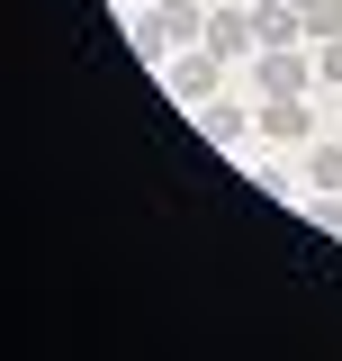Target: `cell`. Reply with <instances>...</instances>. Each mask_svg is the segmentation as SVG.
<instances>
[{
	"instance_id": "cell-7",
	"label": "cell",
	"mask_w": 342,
	"mask_h": 361,
	"mask_svg": "<svg viewBox=\"0 0 342 361\" xmlns=\"http://www.w3.org/2000/svg\"><path fill=\"white\" fill-rule=\"evenodd\" d=\"M306 180L315 190H342V135H315L306 145Z\"/></svg>"
},
{
	"instance_id": "cell-12",
	"label": "cell",
	"mask_w": 342,
	"mask_h": 361,
	"mask_svg": "<svg viewBox=\"0 0 342 361\" xmlns=\"http://www.w3.org/2000/svg\"><path fill=\"white\" fill-rule=\"evenodd\" d=\"M135 9H144V0H135Z\"/></svg>"
},
{
	"instance_id": "cell-6",
	"label": "cell",
	"mask_w": 342,
	"mask_h": 361,
	"mask_svg": "<svg viewBox=\"0 0 342 361\" xmlns=\"http://www.w3.org/2000/svg\"><path fill=\"white\" fill-rule=\"evenodd\" d=\"M261 135H279V145H315V99H261Z\"/></svg>"
},
{
	"instance_id": "cell-10",
	"label": "cell",
	"mask_w": 342,
	"mask_h": 361,
	"mask_svg": "<svg viewBox=\"0 0 342 361\" xmlns=\"http://www.w3.org/2000/svg\"><path fill=\"white\" fill-rule=\"evenodd\" d=\"M253 9H270V0H253Z\"/></svg>"
},
{
	"instance_id": "cell-8",
	"label": "cell",
	"mask_w": 342,
	"mask_h": 361,
	"mask_svg": "<svg viewBox=\"0 0 342 361\" xmlns=\"http://www.w3.org/2000/svg\"><path fill=\"white\" fill-rule=\"evenodd\" d=\"M324 37H342V0H315L306 9V45H324Z\"/></svg>"
},
{
	"instance_id": "cell-5",
	"label": "cell",
	"mask_w": 342,
	"mask_h": 361,
	"mask_svg": "<svg viewBox=\"0 0 342 361\" xmlns=\"http://www.w3.org/2000/svg\"><path fill=\"white\" fill-rule=\"evenodd\" d=\"M198 127H208V145H216V154H243V135L261 127V109H234V99L216 90V99H198Z\"/></svg>"
},
{
	"instance_id": "cell-3",
	"label": "cell",
	"mask_w": 342,
	"mask_h": 361,
	"mask_svg": "<svg viewBox=\"0 0 342 361\" xmlns=\"http://www.w3.org/2000/svg\"><path fill=\"white\" fill-rule=\"evenodd\" d=\"M208 45L225 54V63H253V54H261V18H253V0H234V9H208Z\"/></svg>"
},
{
	"instance_id": "cell-2",
	"label": "cell",
	"mask_w": 342,
	"mask_h": 361,
	"mask_svg": "<svg viewBox=\"0 0 342 361\" xmlns=\"http://www.w3.org/2000/svg\"><path fill=\"white\" fill-rule=\"evenodd\" d=\"M163 82L198 109V99H216V90H225V54H216V45H189V54H171V63H163Z\"/></svg>"
},
{
	"instance_id": "cell-9",
	"label": "cell",
	"mask_w": 342,
	"mask_h": 361,
	"mask_svg": "<svg viewBox=\"0 0 342 361\" xmlns=\"http://www.w3.org/2000/svg\"><path fill=\"white\" fill-rule=\"evenodd\" d=\"M315 82H334V90H342V37H324V45H315Z\"/></svg>"
},
{
	"instance_id": "cell-1",
	"label": "cell",
	"mask_w": 342,
	"mask_h": 361,
	"mask_svg": "<svg viewBox=\"0 0 342 361\" xmlns=\"http://www.w3.org/2000/svg\"><path fill=\"white\" fill-rule=\"evenodd\" d=\"M189 45H208V9H198V0H144V9H135V54H144V63H171V54H189Z\"/></svg>"
},
{
	"instance_id": "cell-13",
	"label": "cell",
	"mask_w": 342,
	"mask_h": 361,
	"mask_svg": "<svg viewBox=\"0 0 342 361\" xmlns=\"http://www.w3.org/2000/svg\"><path fill=\"white\" fill-rule=\"evenodd\" d=\"M334 99H342V90H334Z\"/></svg>"
},
{
	"instance_id": "cell-4",
	"label": "cell",
	"mask_w": 342,
	"mask_h": 361,
	"mask_svg": "<svg viewBox=\"0 0 342 361\" xmlns=\"http://www.w3.org/2000/svg\"><path fill=\"white\" fill-rule=\"evenodd\" d=\"M253 90L261 99H298L306 90V45H261L253 54Z\"/></svg>"
},
{
	"instance_id": "cell-11",
	"label": "cell",
	"mask_w": 342,
	"mask_h": 361,
	"mask_svg": "<svg viewBox=\"0 0 342 361\" xmlns=\"http://www.w3.org/2000/svg\"><path fill=\"white\" fill-rule=\"evenodd\" d=\"M298 9H315V0H298Z\"/></svg>"
}]
</instances>
